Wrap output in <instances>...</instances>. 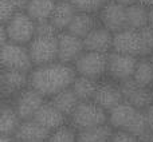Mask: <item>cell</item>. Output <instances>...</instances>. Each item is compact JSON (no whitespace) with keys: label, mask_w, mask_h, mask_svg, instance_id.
<instances>
[{"label":"cell","mask_w":153,"mask_h":142,"mask_svg":"<svg viewBox=\"0 0 153 142\" xmlns=\"http://www.w3.org/2000/svg\"><path fill=\"white\" fill-rule=\"evenodd\" d=\"M13 142H20V141H18V140H15V141H13Z\"/></svg>","instance_id":"ee69618b"},{"label":"cell","mask_w":153,"mask_h":142,"mask_svg":"<svg viewBox=\"0 0 153 142\" xmlns=\"http://www.w3.org/2000/svg\"><path fill=\"white\" fill-rule=\"evenodd\" d=\"M137 62L138 56L110 51L108 54V78L118 83L133 78Z\"/></svg>","instance_id":"52a82bcc"},{"label":"cell","mask_w":153,"mask_h":142,"mask_svg":"<svg viewBox=\"0 0 153 142\" xmlns=\"http://www.w3.org/2000/svg\"><path fill=\"white\" fill-rule=\"evenodd\" d=\"M95 103L103 107L106 111L111 110L114 106L120 105L124 101V95H122V90L118 82L113 81V79L108 78L100 81L98 83V89L95 91V95L93 98Z\"/></svg>","instance_id":"7c38bea8"},{"label":"cell","mask_w":153,"mask_h":142,"mask_svg":"<svg viewBox=\"0 0 153 142\" xmlns=\"http://www.w3.org/2000/svg\"><path fill=\"white\" fill-rule=\"evenodd\" d=\"M47 142H78L76 141V130L67 122L66 125L53 130Z\"/></svg>","instance_id":"83f0119b"},{"label":"cell","mask_w":153,"mask_h":142,"mask_svg":"<svg viewBox=\"0 0 153 142\" xmlns=\"http://www.w3.org/2000/svg\"><path fill=\"white\" fill-rule=\"evenodd\" d=\"M100 23L113 34L121 31L126 27V5L120 4L116 0H109V3L98 12Z\"/></svg>","instance_id":"8fae6325"},{"label":"cell","mask_w":153,"mask_h":142,"mask_svg":"<svg viewBox=\"0 0 153 142\" xmlns=\"http://www.w3.org/2000/svg\"><path fill=\"white\" fill-rule=\"evenodd\" d=\"M83 39L69 31L58 34V61L62 63L74 64L76 59L85 53Z\"/></svg>","instance_id":"30bf717a"},{"label":"cell","mask_w":153,"mask_h":142,"mask_svg":"<svg viewBox=\"0 0 153 142\" xmlns=\"http://www.w3.org/2000/svg\"><path fill=\"white\" fill-rule=\"evenodd\" d=\"M11 1L13 3V5L16 7V10L18 11H26L30 0H11Z\"/></svg>","instance_id":"d590c367"},{"label":"cell","mask_w":153,"mask_h":142,"mask_svg":"<svg viewBox=\"0 0 153 142\" xmlns=\"http://www.w3.org/2000/svg\"><path fill=\"white\" fill-rule=\"evenodd\" d=\"M74 64L56 61L53 63L36 66L30 71V87L39 91L45 98L50 99L55 94L71 87L76 78Z\"/></svg>","instance_id":"6da1fadb"},{"label":"cell","mask_w":153,"mask_h":142,"mask_svg":"<svg viewBox=\"0 0 153 142\" xmlns=\"http://www.w3.org/2000/svg\"><path fill=\"white\" fill-rule=\"evenodd\" d=\"M78 12L76 8L71 4L70 0H58L54 8V12L50 18V21L56 27L59 32L67 31L70 23L73 21L75 13Z\"/></svg>","instance_id":"d6986e66"},{"label":"cell","mask_w":153,"mask_h":142,"mask_svg":"<svg viewBox=\"0 0 153 142\" xmlns=\"http://www.w3.org/2000/svg\"><path fill=\"white\" fill-rule=\"evenodd\" d=\"M133 79L141 86L153 89V63L148 56L138 58L136 71L133 74Z\"/></svg>","instance_id":"4316f807"},{"label":"cell","mask_w":153,"mask_h":142,"mask_svg":"<svg viewBox=\"0 0 153 142\" xmlns=\"http://www.w3.org/2000/svg\"><path fill=\"white\" fill-rule=\"evenodd\" d=\"M46 101L47 98H45L39 91L28 86L22 90L19 94H16L10 102L15 107L22 121H26V119L34 118L35 114L38 113V110L42 107Z\"/></svg>","instance_id":"ba28073f"},{"label":"cell","mask_w":153,"mask_h":142,"mask_svg":"<svg viewBox=\"0 0 153 142\" xmlns=\"http://www.w3.org/2000/svg\"><path fill=\"white\" fill-rule=\"evenodd\" d=\"M59 31L50 20L36 23V35L39 36H58Z\"/></svg>","instance_id":"1f68e13d"},{"label":"cell","mask_w":153,"mask_h":142,"mask_svg":"<svg viewBox=\"0 0 153 142\" xmlns=\"http://www.w3.org/2000/svg\"><path fill=\"white\" fill-rule=\"evenodd\" d=\"M58 0H30L26 8V12L36 23L45 20H50L54 12V8Z\"/></svg>","instance_id":"cb8c5ba5"},{"label":"cell","mask_w":153,"mask_h":142,"mask_svg":"<svg viewBox=\"0 0 153 142\" xmlns=\"http://www.w3.org/2000/svg\"><path fill=\"white\" fill-rule=\"evenodd\" d=\"M141 42H143V56H149L153 53V27L146 26L140 30Z\"/></svg>","instance_id":"f546056e"},{"label":"cell","mask_w":153,"mask_h":142,"mask_svg":"<svg viewBox=\"0 0 153 142\" xmlns=\"http://www.w3.org/2000/svg\"><path fill=\"white\" fill-rule=\"evenodd\" d=\"M78 75L102 81L108 76V54L85 51L74 63Z\"/></svg>","instance_id":"5b68a950"},{"label":"cell","mask_w":153,"mask_h":142,"mask_svg":"<svg viewBox=\"0 0 153 142\" xmlns=\"http://www.w3.org/2000/svg\"><path fill=\"white\" fill-rule=\"evenodd\" d=\"M143 142H153V133H152L151 135H149L148 138H145V140H144Z\"/></svg>","instance_id":"60d3db41"},{"label":"cell","mask_w":153,"mask_h":142,"mask_svg":"<svg viewBox=\"0 0 153 142\" xmlns=\"http://www.w3.org/2000/svg\"><path fill=\"white\" fill-rule=\"evenodd\" d=\"M28 53L34 67L58 61V36H36L28 43Z\"/></svg>","instance_id":"8992f818"},{"label":"cell","mask_w":153,"mask_h":142,"mask_svg":"<svg viewBox=\"0 0 153 142\" xmlns=\"http://www.w3.org/2000/svg\"><path fill=\"white\" fill-rule=\"evenodd\" d=\"M140 109L134 107L126 101H122L120 105L114 106L111 110H109V125L114 130H126L133 122L136 114Z\"/></svg>","instance_id":"ac0fdd59"},{"label":"cell","mask_w":153,"mask_h":142,"mask_svg":"<svg viewBox=\"0 0 153 142\" xmlns=\"http://www.w3.org/2000/svg\"><path fill=\"white\" fill-rule=\"evenodd\" d=\"M113 36L114 34L110 30L100 24L83 38L85 50L109 54L110 51H113Z\"/></svg>","instance_id":"9a60e30c"},{"label":"cell","mask_w":153,"mask_h":142,"mask_svg":"<svg viewBox=\"0 0 153 142\" xmlns=\"http://www.w3.org/2000/svg\"><path fill=\"white\" fill-rule=\"evenodd\" d=\"M50 101L59 111H62V113L67 117V118L71 117V114L74 113L76 106H78L79 102H81L79 98L75 95V92L73 91L71 87H69V89L55 94L54 97L50 98Z\"/></svg>","instance_id":"603a6c76"},{"label":"cell","mask_w":153,"mask_h":142,"mask_svg":"<svg viewBox=\"0 0 153 142\" xmlns=\"http://www.w3.org/2000/svg\"><path fill=\"white\" fill-rule=\"evenodd\" d=\"M100 19L97 13H89V12H76L73 21L70 23L67 31L76 36L83 39L91 30H94L97 26H100Z\"/></svg>","instance_id":"44dd1931"},{"label":"cell","mask_w":153,"mask_h":142,"mask_svg":"<svg viewBox=\"0 0 153 142\" xmlns=\"http://www.w3.org/2000/svg\"><path fill=\"white\" fill-rule=\"evenodd\" d=\"M79 12L97 13L109 3V0H70Z\"/></svg>","instance_id":"f1b7e54d"},{"label":"cell","mask_w":153,"mask_h":142,"mask_svg":"<svg viewBox=\"0 0 153 142\" xmlns=\"http://www.w3.org/2000/svg\"><path fill=\"white\" fill-rule=\"evenodd\" d=\"M15 137L13 135H8V134H0V142H13Z\"/></svg>","instance_id":"8d00e7d4"},{"label":"cell","mask_w":153,"mask_h":142,"mask_svg":"<svg viewBox=\"0 0 153 142\" xmlns=\"http://www.w3.org/2000/svg\"><path fill=\"white\" fill-rule=\"evenodd\" d=\"M149 26L153 27V7H149Z\"/></svg>","instance_id":"ab89813d"},{"label":"cell","mask_w":153,"mask_h":142,"mask_svg":"<svg viewBox=\"0 0 153 142\" xmlns=\"http://www.w3.org/2000/svg\"><path fill=\"white\" fill-rule=\"evenodd\" d=\"M16 12L18 10L11 0H0V24H5Z\"/></svg>","instance_id":"4dcf8cb0"},{"label":"cell","mask_w":153,"mask_h":142,"mask_svg":"<svg viewBox=\"0 0 153 142\" xmlns=\"http://www.w3.org/2000/svg\"><path fill=\"white\" fill-rule=\"evenodd\" d=\"M69 124L76 132L90 129L109 124V113L94 101H81L69 118Z\"/></svg>","instance_id":"7a4b0ae2"},{"label":"cell","mask_w":153,"mask_h":142,"mask_svg":"<svg viewBox=\"0 0 153 142\" xmlns=\"http://www.w3.org/2000/svg\"><path fill=\"white\" fill-rule=\"evenodd\" d=\"M124 95V101L129 102L134 107L140 110H145L149 105L153 102V89L145 87L134 82V79L130 78L125 82L120 83Z\"/></svg>","instance_id":"4fadbf2b"},{"label":"cell","mask_w":153,"mask_h":142,"mask_svg":"<svg viewBox=\"0 0 153 142\" xmlns=\"http://www.w3.org/2000/svg\"><path fill=\"white\" fill-rule=\"evenodd\" d=\"M0 69L18 70L30 72L34 63L28 53V47L15 42H8L0 46Z\"/></svg>","instance_id":"3957f363"},{"label":"cell","mask_w":153,"mask_h":142,"mask_svg":"<svg viewBox=\"0 0 153 142\" xmlns=\"http://www.w3.org/2000/svg\"><path fill=\"white\" fill-rule=\"evenodd\" d=\"M116 1H118L120 4H122V5H130V4H134V3H137L138 0H116Z\"/></svg>","instance_id":"74e56055"},{"label":"cell","mask_w":153,"mask_h":142,"mask_svg":"<svg viewBox=\"0 0 153 142\" xmlns=\"http://www.w3.org/2000/svg\"><path fill=\"white\" fill-rule=\"evenodd\" d=\"M39 142H47V140H45V141H39Z\"/></svg>","instance_id":"7bdbcfd3"},{"label":"cell","mask_w":153,"mask_h":142,"mask_svg":"<svg viewBox=\"0 0 153 142\" xmlns=\"http://www.w3.org/2000/svg\"><path fill=\"white\" fill-rule=\"evenodd\" d=\"M113 51L141 58L143 56V42H141L140 30L124 28L116 32L113 36Z\"/></svg>","instance_id":"5bb4252c"},{"label":"cell","mask_w":153,"mask_h":142,"mask_svg":"<svg viewBox=\"0 0 153 142\" xmlns=\"http://www.w3.org/2000/svg\"><path fill=\"white\" fill-rule=\"evenodd\" d=\"M145 115H146V121H148L149 130L153 133V102L145 109Z\"/></svg>","instance_id":"836d02e7"},{"label":"cell","mask_w":153,"mask_h":142,"mask_svg":"<svg viewBox=\"0 0 153 142\" xmlns=\"http://www.w3.org/2000/svg\"><path fill=\"white\" fill-rule=\"evenodd\" d=\"M148 58H149V59H151V62H152V63H153V53H152V54H151V55H149V56H148Z\"/></svg>","instance_id":"b9f144b4"},{"label":"cell","mask_w":153,"mask_h":142,"mask_svg":"<svg viewBox=\"0 0 153 142\" xmlns=\"http://www.w3.org/2000/svg\"><path fill=\"white\" fill-rule=\"evenodd\" d=\"M50 134H51L50 130L46 129L45 126H42L36 119L31 118L22 121V124L16 129L13 137H15V140L20 142H39L47 140L50 137Z\"/></svg>","instance_id":"2e32d148"},{"label":"cell","mask_w":153,"mask_h":142,"mask_svg":"<svg viewBox=\"0 0 153 142\" xmlns=\"http://www.w3.org/2000/svg\"><path fill=\"white\" fill-rule=\"evenodd\" d=\"M8 42H10V36H8L7 28H5L4 24H0V46L5 44Z\"/></svg>","instance_id":"e575fe53"},{"label":"cell","mask_w":153,"mask_h":142,"mask_svg":"<svg viewBox=\"0 0 153 142\" xmlns=\"http://www.w3.org/2000/svg\"><path fill=\"white\" fill-rule=\"evenodd\" d=\"M34 119H36L42 126H45L46 129H48L50 132L63 126V125H66L67 122H69V118H67L62 111H59L58 109L51 103L50 99H47L43 103L42 107L35 114Z\"/></svg>","instance_id":"e0dca14e"},{"label":"cell","mask_w":153,"mask_h":142,"mask_svg":"<svg viewBox=\"0 0 153 142\" xmlns=\"http://www.w3.org/2000/svg\"><path fill=\"white\" fill-rule=\"evenodd\" d=\"M114 129L109 124L100 125L90 129L78 130L76 141L78 142H109L111 138Z\"/></svg>","instance_id":"d4e9b609"},{"label":"cell","mask_w":153,"mask_h":142,"mask_svg":"<svg viewBox=\"0 0 153 142\" xmlns=\"http://www.w3.org/2000/svg\"><path fill=\"white\" fill-rule=\"evenodd\" d=\"M141 4L146 5V7H153V0H138Z\"/></svg>","instance_id":"f35d334b"},{"label":"cell","mask_w":153,"mask_h":142,"mask_svg":"<svg viewBox=\"0 0 153 142\" xmlns=\"http://www.w3.org/2000/svg\"><path fill=\"white\" fill-rule=\"evenodd\" d=\"M109 142H143L138 137L130 134L126 130H114Z\"/></svg>","instance_id":"d6a6232c"},{"label":"cell","mask_w":153,"mask_h":142,"mask_svg":"<svg viewBox=\"0 0 153 142\" xmlns=\"http://www.w3.org/2000/svg\"><path fill=\"white\" fill-rule=\"evenodd\" d=\"M98 83L100 81H95V79L87 78L83 75H76L71 84V89L79 98V101H93L95 91L98 89Z\"/></svg>","instance_id":"484cf974"},{"label":"cell","mask_w":153,"mask_h":142,"mask_svg":"<svg viewBox=\"0 0 153 142\" xmlns=\"http://www.w3.org/2000/svg\"><path fill=\"white\" fill-rule=\"evenodd\" d=\"M149 26V7L140 1L126 7V27L132 30H141Z\"/></svg>","instance_id":"7402d4cb"},{"label":"cell","mask_w":153,"mask_h":142,"mask_svg":"<svg viewBox=\"0 0 153 142\" xmlns=\"http://www.w3.org/2000/svg\"><path fill=\"white\" fill-rule=\"evenodd\" d=\"M30 72L0 69V99L11 101L16 94L28 87Z\"/></svg>","instance_id":"9c48e42d"},{"label":"cell","mask_w":153,"mask_h":142,"mask_svg":"<svg viewBox=\"0 0 153 142\" xmlns=\"http://www.w3.org/2000/svg\"><path fill=\"white\" fill-rule=\"evenodd\" d=\"M4 26L7 28L10 42L28 46V43L36 36V21L30 18L26 11H18Z\"/></svg>","instance_id":"277c9868"},{"label":"cell","mask_w":153,"mask_h":142,"mask_svg":"<svg viewBox=\"0 0 153 142\" xmlns=\"http://www.w3.org/2000/svg\"><path fill=\"white\" fill-rule=\"evenodd\" d=\"M22 119L10 101L0 99V134L13 135Z\"/></svg>","instance_id":"ffe728a7"}]
</instances>
